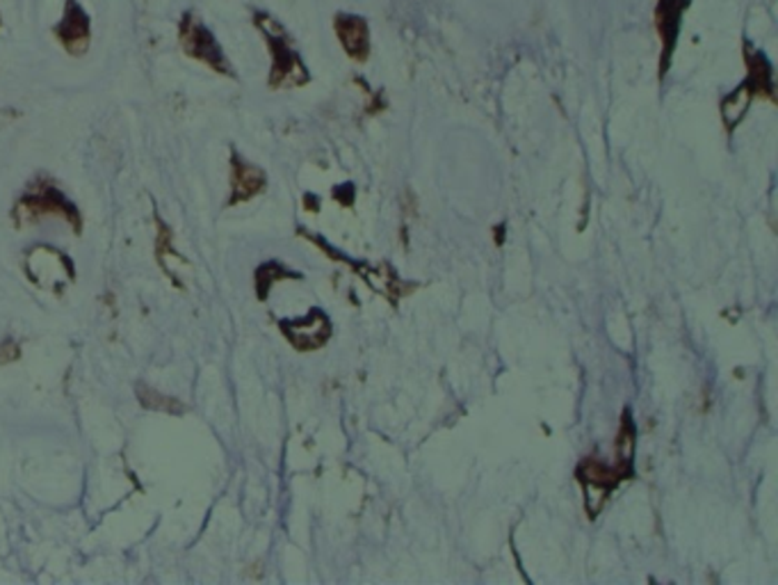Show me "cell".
Instances as JSON below:
<instances>
[{
  "label": "cell",
  "instance_id": "cell-10",
  "mask_svg": "<svg viewBox=\"0 0 778 585\" xmlns=\"http://www.w3.org/2000/svg\"><path fill=\"white\" fill-rule=\"evenodd\" d=\"M333 32L340 41V47L350 60L363 65L370 58L372 41H370V26L366 17L350 14V12H336L333 14Z\"/></svg>",
  "mask_w": 778,
  "mask_h": 585
},
{
  "label": "cell",
  "instance_id": "cell-16",
  "mask_svg": "<svg viewBox=\"0 0 778 585\" xmlns=\"http://www.w3.org/2000/svg\"><path fill=\"white\" fill-rule=\"evenodd\" d=\"M0 26H3V14H0Z\"/></svg>",
  "mask_w": 778,
  "mask_h": 585
},
{
  "label": "cell",
  "instance_id": "cell-11",
  "mask_svg": "<svg viewBox=\"0 0 778 585\" xmlns=\"http://www.w3.org/2000/svg\"><path fill=\"white\" fill-rule=\"evenodd\" d=\"M268 188V177L258 165L247 162L236 149H231V195L229 206L247 204Z\"/></svg>",
  "mask_w": 778,
  "mask_h": 585
},
{
  "label": "cell",
  "instance_id": "cell-7",
  "mask_svg": "<svg viewBox=\"0 0 778 585\" xmlns=\"http://www.w3.org/2000/svg\"><path fill=\"white\" fill-rule=\"evenodd\" d=\"M92 17L80 0H64L62 17L53 26V34L64 53L71 58H82L88 53L92 44Z\"/></svg>",
  "mask_w": 778,
  "mask_h": 585
},
{
  "label": "cell",
  "instance_id": "cell-2",
  "mask_svg": "<svg viewBox=\"0 0 778 585\" xmlns=\"http://www.w3.org/2000/svg\"><path fill=\"white\" fill-rule=\"evenodd\" d=\"M742 56L747 65V78L742 86L735 88L724 101H721V121L726 131H735L740 127V121L747 117L751 103L756 97L776 101V88H774V67L767 60V56L756 49L749 39L742 41Z\"/></svg>",
  "mask_w": 778,
  "mask_h": 585
},
{
  "label": "cell",
  "instance_id": "cell-6",
  "mask_svg": "<svg viewBox=\"0 0 778 585\" xmlns=\"http://www.w3.org/2000/svg\"><path fill=\"white\" fill-rule=\"evenodd\" d=\"M630 474H632V465H619L617 469H612L596 457L585 459L578 469V480L582 483V489H585V506L589 517H596L602 510L605 500L610 498V494L617 489V485L624 478H630Z\"/></svg>",
  "mask_w": 778,
  "mask_h": 585
},
{
  "label": "cell",
  "instance_id": "cell-3",
  "mask_svg": "<svg viewBox=\"0 0 778 585\" xmlns=\"http://www.w3.org/2000/svg\"><path fill=\"white\" fill-rule=\"evenodd\" d=\"M12 218L17 227H30L44 218H60L76 234L82 231V218L76 204L49 177H37L28 184V188L12 208Z\"/></svg>",
  "mask_w": 778,
  "mask_h": 585
},
{
  "label": "cell",
  "instance_id": "cell-1",
  "mask_svg": "<svg viewBox=\"0 0 778 585\" xmlns=\"http://www.w3.org/2000/svg\"><path fill=\"white\" fill-rule=\"evenodd\" d=\"M251 23L258 32H261L266 47L270 51L272 65H270L268 86L272 90H295V88L309 86L311 80L309 67L305 65V60H301L288 28L266 10H256L251 17Z\"/></svg>",
  "mask_w": 778,
  "mask_h": 585
},
{
  "label": "cell",
  "instance_id": "cell-5",
  "mask_svg": "<svg viewBox=\"0 0 778 585\" xmlns=\"http://www.w3.org/2000/svg\"><path fill=\"white\" fill-rule=\"evenodd\" d=\"M26 277L41 290L60 296L76 281L73 261L58 247L51 245H34L26 252L23 259Z\"/></svg>",
  "mask_w": 778,
  "mask_h": 585
},
{
  "label": "cell",
  "instance_id": "cell-12",
  "mask_svg": "<svg viewBox=\"0 0 778 585\" xmlns=\"http://www.w3.org/2000/svg\"><path fill=\"white\" fill-rule=\"evenodd\" d=\"M156 259H158L162 272H164L171 281H174L177 286H181L179 275H177V268H183V266H188V264H186V259L174 249V238H171V229L158 218V214H156Z\"/></svg>",
  "mask_w": 778,
  "mask_h": 585
},
{
  "label": "cell",
  "instance_id": "cell-9",
  "mask_svg": "<svg viewBox=\"0 0 778 585\" xmlns=\"http://www.w3.org/2000/svg\"><path fill=\"white\" fill-rule=\"evenodd\" d=\"M281 331L295 350L311 353L329 341L331 325L320 309H311L305 318L281 320Z\"/></svg>",
  "mask_w": 778,
  "mask_h": 585
},
{
  "label": "cell",
  "instance_id": "cell-4",
  "mask_svg": "<svg viewBox=\"0 0 778 585\" xmlns=\"http://www.w3.org/2000/svg\"><path fill=\"white\" fill-rule=\"evenodd\" d=\"M179 47L190 60L201 62L212 73L236 78V69L220 39L215 37V32L194 10H186L179 19Z\"/></svg>",
  "mask_w": 778,
  "mask_h": 585
},
{
  "label": "cell",
  "instance_id": "cell-8",
  "mask_svg": "<svg viewBox=\"0 0 778 585\" xmlns=\"http://www.w3.org/2000/svg\"><path fill=\"white\" fill-rule=\"evenodd\" d=\"M691 8V0H656L654 26L660 37V80L671 67V58L678 44V34L682 28V17Z\"/></svg>",
  "mask_w": 778,
  "mask_h": 585
},
{
  "label": "cell",
  "instance_id": "cell-14",
  "mask_svg": "<svg viewBox=\"0 0 778 585\" xmlns=\"http://www.w3.org/2000/svg\"><path fill=\"white\" fill-rule=\"evenodd\" d=\"M297 277L295 272L286 270L283 266L279 264H266L256 270V292H258V300H266L270 296V290L275 286V281H281V279H292Z\"/></svg>",
  "mask_w": 778,
  "mask_h": 585
},
{
  "label": "cell",
  "instance_id": "cell-13",
  "mask_svg": "<svg viewBox=\"0 0 778 585\" xmlns=\"http://www.w3.org/2000/svg\"><path fill=\"white\" fill-rule=\"evenodd\" d=\"M138 394V400L142 403L144 409H156V412H167V414H183L186 407L177 400V398H169L147 385H138L136 389Z\"/></svg>",
  "mask_w": 778,
  "mask_h": 585
},
{
  "label": "cell",
  "instance_id": "cell-15",
  "mask_svg": "<svg viewBox=\"0 0 778 585\" xmlns=\"http://www.w3.org/2000/svg\"><path fill=\"white\" fill-rule=\"evenodd\" d=\"M19 357H21V348H19L12 339L0 344V364H12V361H17Z\"/></svg>",
  "mask_w": 778,
  "mask_h": 585
}]
</instances>
